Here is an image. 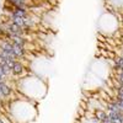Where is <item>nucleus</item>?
<instances>
[{"label": "nucleus", "instance_id": "obj_1", "mask_svg": "<svg viewBox=\"0 0 123 123\" xmlns=\"http://www.w3.org/2000/svg\"><path fill=\"white\" fill-rule=\"evenodd\" d=\"M12 49H14V53H15V55H16L17 58H21V57L25 55V49H24V47L17 46V44H14V43H12Z\"/></svg>", "mask_w": 123, "mask_h": 123}, {"label": "nucleus", "instance_id": "obj_2", "mask_svg": "<svg viewBox=\"0 0 123 123\" xmlns=\"http://www.w3.org/2000/svg\"><path fill=\"white\" fill-rule=\"evenodd\" d=\"M12 16H17V17H27V14L25 9H20V8H15L12 11Z\"/></svg>", "mask_w": 123, "mask_h": 123}, {"label": "nucleus", "instance_id": "obj_3", "mask_svg": "<svg viewBox=\"0 0 123 123\" xmlns=\"http://www.w3.org/2000/svg\"><path fill=\"white\" fill-rule=\"evenodd\" d=\"M22 71H24L22 64L19 63V62H16V64H15V65H14V68H12V73H14V74H21Z\"/></svg>", "mask_w": 123, "mask_h": 123}, {"label": "nucleus", "instance_id": "obj_4", "mask_svg": "<svg viewBox=\"0 0 123 123\" xmlns=\"http://www.w3.org/2000/svg\"><path fill=\"white\" fill-rule=\"evenodd\" d=\"M0 91L3 92V95L4 96H8V95H10V92H11V89L9 88L6 84H4V83H1V89H0Z\"/></svg>", "mask_w": 123, "mask_h": 123}, {"label": "nucleus", "instance_id": "obj_5", "mask_svg": "<svg viewBox=\"0 0 123 123\" xmlns=\"http://www.w3.org/2000/svg\"><path fill=\"white\" fill-rule=\"evenodd\" d=\"M107 117V114L105 113V111H96V119L102 122L105 118Z\"/></svg>", "mask_w": 123, "mask_h": 123}, {"label": "nucleus", "instance_id": "obj_6", "mask_svg": "<svg viewBox=\"0 0 123 123\" xmlns=\"http://www.w3.org/2000/svg\"><path fill=\"white\" fill-rule=\"evenodd\" d=\"M114 64L116 65H118L123 69V57H117L116 58V60H114Z\"/></svg>", "mask_w": 123, "mask_h": 123}, {"label": "nucleus", "instance_id": "obj_7", "mask_svg": "<svg viewBox=\"0 0 123 123\" xmlns=\"http://www.w3.org/2000/svg\"><path fill=\"white\" fill-rule=\"evenodd\" d=\"M10 71H11V69H10V68H9L8 65H6V64H5V65H3V74H4V75L9 74Z\"/></svg>", "mask_w": 123, "mask_h": 123}, {"label": "nucleus", "instance_id": "obj_8", "mask_svg": "<svg viewBox=\"0 0 123 123\" xmlns=\"http://www.w3.org/2000/svg\"><path fill=\"white\" fill-rule=\"evenodd\" d=\"M6 63H8V59H6V58H4V57H1V55H0V65H5Z\"/></svg>", "mask_w": 123, "mask_h": 123}, {"label": "nucleus", "instance_id": "obj_9", "mask_svg": "<svg viewBox=\"0 0 123 123\" xmlns=\"http://www.w3.org/2000/svg\"><path fill=\"white\" fill-rule=\"evenodd\" d=\"M117 98L121 101V102H122V101H123V93H118V96H117Z\"/></svg>", "mask_w": 123, "mask_h": 123}, {"label": "nucleus", "instance_id": "obj_10", "mask_svg": "<svg viewBox=\"0 0 123 123\" xmlns=\"http://www.w3.org/2000/svg\"><path fill=\"white\" fill-rule=\"evenodd\" d=\"M117 92L118 93H123V86H119V88L117 89Z\"/></svg>", "mask_w": 123, "mask_h": 123}, {"label": "nucleus", "instance_id": "obj_11", "mask_svg": "<svg viewBox=\"0 0 123 123\" xmlns=\"http://www.w3.org/2000/svg\"><path fill=\"white\" fill-rule=\"evenodd\" d=\"M3 78H4V75L0 74V83H3Z\"/></svg>", "mask_w": 123, "mask_h": 123}, {"label": "nucleus", "instance_id": "obj_12", "mask_svg": "<svg viewBox=\"0 0 123 123\" xmlns=\"http://www.w3.org/2000/svg\"><path fill=\"white\" fill-rule=\"evenodd\" d=\"M119 106H121V108H122V111H123V101H122V102H121V105H119Z\"/></svg>", "mask_w": 123, "mask_h": 123}]
</instances>
